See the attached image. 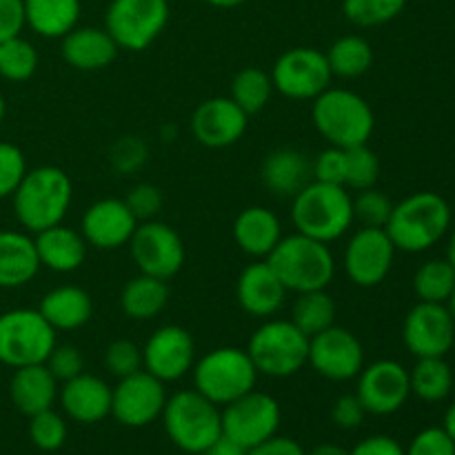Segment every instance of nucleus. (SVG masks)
Here are the masks:
<instances>
[{
    "instance_id": "393cba45",
    "label": "nucleus",
    "mask_w": 455,
    "mask_h": 455,
    "mask_svg": "<svg viewBox=\"0 0 455 455\" xmlns=\"http://www.w3.org/2000/svg\"><path fill=\"white\" fill-rule=\"evenodd\" d=\"M283 238L280 218L267 207H247L234 220V240L238 249L247 256L267 260L275 244Z\"/></svg>"
},
{
    "instance_id": "1a4fd4ad",
    "label": "nucleus",
    "mask_w": 455,
    "mask_h": 455,
    "mask_svg": "<svg viewBox=\"0 0 455 455\" xmlns=\"http://www.w3.org/2000/svg\"><path fill=\"white\" fill-rule=\"evenodd\" d=\"M56 329L38 309H12L0 315V363L12 369L47 363Z\"/></svg>"
},
{
    "instance_id": "3c124183",
    "label": "nucleus",
    "mask_w": 455,
    "mask_h": 455,
    "mask_svg": "<svg viewBox=\"0 0 455 455\" xmlns=\"http://www.w3.org/2000/svg\"><path fill=\"white\" fill-rule=\"evenodd\" d=\"M364 416H367V411H364L363 403H360L355 394L338 398L331 409V420L336 422L340 429H358V427L363 425Z\"/></svg>"
},
{
    "instance_id": "9b49d317",
    "label": "nucleus",
    "mask_w": 455,
    "mask_h": 455,
    "mask_svg": "<svg viewBox=\"0 0 455 455\" xmlns=\"http://www.w3.org/2000/svg\"><path fill=\"white\" fill-rule=\"evenodd\" d=\"M274 92L291 100H314L331 87V69L327 56L314 47H293L280 53L271 69Z\"/></svg>"
},
{
    "instance_id": "c85d7f7f",
    "label": "nucleus",
    "mask_w": 455,
    "mask_h": 455,
    "mask_svg": "<svg viewBox=\"0 0 455 455\" xmlns=\"http://www.w3.org/2000/svg\"><path fill=\"white\" fill-rule=\"evenodd\" d=\"M38 311L56 331H74L92 320L93 302L84 289L76 284H62L44 293Z\"/></svg>"
},
{
    "instance_id": "6ab92c4d",
    "label": "nucleus",
    "mask_w": 455,
    "mask_h": 455,
    "mask_svg": "<svg viewBox=\"0 0 455 455\" xmlns=\"http://www.w3.org/2000/svg\"><path fill=\"white\" fill-rule=\"evenodd\" d=\"M196 342L185 327L164 324L142 347V369L160 382H178L194 369Z\"/></svg>"
},
{
    "instance_id": "39448f33",
    "label": "nucleus",
    "mask_w": 455,
    "mask_h": 455,
    "mask_svg": "<svg viewBox=\"0 0 455 455\" xmlns=\"http://www.w3.org/2000/svg\"><path fill=\"white\" fill-rule=\"evenodd\" d=\"M311 118L320 136L329 145L342 147V149L367 145L376 127L369 102L351 89H324L318 98H314Z\"/></svg>"
},
{
    "instance_id": "603ef678",
    "label": "nucleus",
    "mask_w": 455,
    "mask_h": 455,
    "mask_svg": "<svg viewBox=\"0 0 455 455\" xmlns=\"http://www.w3.org/2000/svg\"><path fill=\"white\" fill-rule=\"evenodd\" d=\"M25 27V3L22 0H0V43L20 36Z\"/></svg>"
},
{
    "instance_id": "e433bc0d",
    "label": "nucleus",
    "mask_w": 455,
    "mask_h": 455,
    "mask_svg": "<svg viewBox=\"0 0 455 455\" xmlns=\"http://www.w3.org/2000/svg\"><path fill=\"white\" fill-rule=\"evenodd\" d=\"M455 289V269L451 262L429 260L413 275V291L420 302H438L447 305Z\"/></svg>"
},
{
    "instance_id": "4468645a",
    "label": "nucleus",
    "mask_w": 455,
    "mask_h": 455,
    "mask_svg": "<svg viewBox=\"0 0 455 455\" xmlns=\"http://www.w3.org/2000/svg\"><path fill=\"white\" fill-rule=\"evenodd\" d=\"M395 244L389 234L378 227H360L349 238L342 256L345 274L358 287L371 289L387 280L395 258Z\"/></svg>"
},
{
    "instance_id": "a878e982",
    "label": "nucleus",
    "mask_w": 455,
    "mask_h": 455,
    "mask_svg": "<svg viewBox=\"0 0 455 455\" xmlns=\"http://www.w3.org/2000/svg\"><path fill=\"white\" fill-rule=\"evenodd\" d=\"M34 244L40 267H47L56 274H71V271L80 269L84 258H87L89 247L80 231L69 229L62 222L44 231H38Z\"/></svg>"
},
{
    "instance_id": "bb28decb",
    "label": "nucleus",
    "mask_w": 455,
    "mask_h": 455,
    "mask_svg": "<svg viewBox=\"0 0 455 455\" xmlns=\"http://www.w3.org/2000/svg\"><path fill=\"white\" fill-rule=\"evenodd\" d=\"M9 398L22 416L31 418L53 407L58 398V380L47 364H29L13 371L9 382Z\"/></svg>"
},
{
    "instance_id": "680f3d73",
    "label": "nucleus",
    "mask_w": 455,
    "mask_h": 455,
    "mask_svg": "<svg viewBox=\"0 0 455 455\" xmlns=\"http://www.w3.org/2000/svg\"><path fill=\"white\" fill-rule=\"evenodd\" d=\"M447 309H449V314H451V318H453V323H455V289H453L451 298H449V300H447Z\"/></svg>"
},
{
    "instance_id": "7c9ffc66",
    "label": "nucleus",
    "mask_w": 455,
    "mask_h": 455,
    "mask_svg": "<svg viewBox=\"0 0 455 455\" xmlns=\"http://www.w3.org/2000/svg\"><path fill=\"white\" fill-rule=\"evenodd\" d=\"M25 22L43 38H62L78 27L80 0H22Z\"/></svg>"
},
{
    "instance_id": "a18cd8bd",
    "label": "nucleus",
    "mask_w": 455,
    "mask_h": 455,
    "mask_svg": "<svg viewBox=\"0 0 455 455\" xmlns=\"http://www.w3.org/2000/svg\"><path fill=\"white\" fill-rule=\"evenodd\" d=\"M44 364H47V369L58 382H67L84 373V358L78 347L74 345H56Z\"/></svg>"
},
{
    "instance_id": "c756f323",
    "label": "nucleus",
    "mask_w": 455,
    "mask_h": 455,
    "mask_svg": "<svg viewBox=\"0 0 455 455\" xmlns=\"http://www.w3.org/2000/svg\"><path fill=\"white\" fill-rule=\"evenodd\" d=\"M40 269L34 238L20 231H0V289L31 283Z\"/></svg>"
},
{
    "instance_id": "0eeeda50",
    "label": "nucleus",
    "mask_w": 455,
    "mask_h": 455,
    "mask_svg": "<svg viewBox=\"0 0 455 455\" xmlns=\"http://www.w3.org/2000/svg\"><path fill=\"white\" fill-rule=\"evenodd\" d=\"M191 371H194L196 391L218 407H225L256 389L260 376L247 349L240 347H218L209 351L194 364Z\"/></svg>"
},
{
    "instance_id": "f257e3e1",
    "label": "nucleus",
    "mask_w": 455,
    "mask_h": 455,
    "mask_svg": "<svg viewBox=\"0 0 455 455\" xmlns=\"http://www.w3.org/2000/svg\"><path fill=\"white\" fill-rule=\"evenodd\" d=\"M12 198L18 222L38 234L65 220L74 200V185L60 167L43 164L25 173Z\"/></svg>"
},
{
    "instance_id": "f8f14e48",
    "label": "nucleus",
    "mask_w": 455,
    "mask_h": 455,
    "mask_svg": "<svg viewBox=\"0 0 455 455\" xmlns=\"http://www.w3.org/2000/svg\"><path fill=\"white\" fill-rule=\"evenodd\" d=\"M132 260L140 274L158 280H172L185 265V243L173 227L160 220L140 222L129 240Z\"/></svg>"
},
{
    "instance_id": "f3484780",
    "label": "nucleus",
    "mask_w": 455,
    "mask_h": 455,
    "mask_svg": "<svg viewBox=\"0 0 455 455\" xmlns=\"http://www.w3.org/2000/svg\"><path fill=\"white\" fill-rule=\"evenodd\" d=\"M403 340L416 358H444L455 342V323L447 305L418 302L404 318Z\"/></svg>"
},
{
    "instance_id": "de8ad7c7",
    "label": "nucleus",
    "mask_w": 455,
    "mask_h": 455,
    "mask_svg": "<svg viewBox=\"0 0 455 455\" xmlns=\"http://www.w3.org/2000/svg\"><path fill=\"white\" fill-rule=\"evenodd\" d=\"M124 203L132 209V213L136 216L138 222H147L154 220L156 213L163 209V194H160V189L156 185L142 182V185H136L129 191Z\"/></svg>"
},
{
    "instance_id": "412c9836",
    "label": "nucleus",
    "mask_w": 455,
    "mask_h": 455,
    "mask_svg": "<svg viewBox=\"0 0 455 455\" xmlns=\"http://www.w3.org/2000/svg\"><path fill=\"white\" fill-rule=\"evenodd\" d=\"M138 225L140 222L136 220L124 200L102 198L89 204L83 216L80 234L92 247L102 249V251H114V249L129 244Z\"/></svg>"
},
{
    "instance_id": "8fccbe9b",
    "label": "nucleus",
    "mask_w": 455,
    "mask_h": 455,
    "mask_svg": "<svg viewBox=\"0 0 455 455\" xmlns=\"http://www.w3.org/2000/svg\"><path fill=\"white\" fill-rule=\"evenodd\" d=\"M145 160H147L145 142L132 136L116 142L114 151H111V163H114V167L118 169V172H124V173H132L136 172V169H140Z\"/></svg>"
},
{
    "instance_id": "5701e85b",
    "label": "nucleus",
    "mask_w": 455,
    "mask_h": 455,
    "mask_svg": "<svg viewBox=\"0 0 455 455\" xmlns=\"http://www.w3.org/2000/svg\"><path fill=\"white\" fill-rule=\"evenodd\" d=\"M62 411L80 425H96L111 416V387L93 373H80L58 389Z\"/></svg>"
},
{
    "instance_id": "49530a36",
    "label": "nucleus",
    "mask_w": 455,
    "mask_h": 455,
    "mask_svg": "<svg viewBox=\"0 0 455 455\" xmlns=\"http://www.w3.org/2000/svg\"><path fill=\"white\" fill-rule=\"evenodd\" d=\"M404 455H455V443L443 427H429L411 440Z\"/></svg>"
},
{
    "instance_id": "cd10ccee",
    "label": "nucleus",
    "mask_w": 455,
    "mask_h": 455,
    "mask_svg": "<svg viewBox=\"0 0 455 455\" xmlns=\"http://www.w3.org/2000/svg\"><path fill=\"white\" fill-rule=\"evenodd\" d=\"M260 178L274 196L293 198L298 191H302L314 180V173H311L309 158L302 151L283 147L267 156L260 169Z\"/></svg>"
},
{
    "instance_id": "a211bd4d",
    "label": "nucleus",
    "mask_w": 455,
    "mask_h": 455,
    "mask_svg": "<svg viewBox=\"0 0 455 455\" xmlns=\"http://www.w3.org/2000/svg\"><path fill=\"white\" fill-rule=\"evenodd\" d=\"M355 395L371 416H391L400 411L411 395L409 371L395 360H378L358 373Z\"/></svg>"
},
{
    "instance_id": "f704fd0d",
    "label": "nucleus",
    "mask_w": 455,
    "mask_h": 455,
    "mask_svg": "<svg viewBox=\"0 0 455 455\" xmlns=\"http://www.w3.org/2000/svg\"><path fill=\"white\" fill-rule=\"evenodd\" d=\"M291 323L309 338L333 327L336 324V302L329 296L327 289L298 293V300L293 302L291 309Z\"/></svg>"
},
{
    "instance_id": "20e7f679",
    "label": "nucleus",
    "mask_w": 455,
    "mask_h": 455,
    "mask_svg": "<svg viewBox=\"0 0 455 455\" xmlns=\"http://www.w3.org/2000/svg\"><path fill=\"white\" fill-rule=\"evenodd\" d=\"M267 262L284 289L296 293L327 289L336 275V260L329 244L298 231L287 238L283 235Z\"/></svg>"
},
{
    "instance_id": "13d9d810",
    "label": "nucleus",
    "mask_w": 455,
    "mask_h": 455,
    "mask_svg": "<svg viewBox=\"0 0 455 455\" xmlns=\"http://www.w3.org/2000/svg\"><path fill=\"white\" fill-rule=\"evenodd\" d=\"M443 429L447 431L449 435H451L453 443H455V403L451 404V407L447 409V413H444V425H443Z\"/></svg>"
},
{
    "instance_id": "c9c22d12",
    "label": "nucleus",
    "mask_w": 455,
    "mask_h": 455,
    "mask_svg": "<svg viewBox=\"0 0 455 455\" xmlns=\"http://www.w3.org/2000/svg\"><path fill=\"white\" fill-rule=\"evenodd\" d=\"M271 93H274V83L267 71L258 67H244L234 76L231 83V100L240 107L247 116L258 114L267 107Z\"/></svg>"
},
{
    "instance_id": "37998d69",
    "label": "nucleus",
    "mask_w": 455,
    "mask_h": 455,
    "mask_svg": "<svg viewBox=\"0 0 455 455\" xmlns=\"http://www.w3.org/2000/svg\"><path fill=\"white\" fill-rule=\"evenodd\" d=\"M105 364L107 371L118 380L132 376L142 369V347H138L132 340H124V338L114 340L105 351Z\"/></svg>"
},
{
    "instance_id": "7ed1b4c3",
    "label": "nucleus",
    "mask_w": 455,
    "mask_h": 455,
    "mask_svg": "<svg viewBox=\"0 0 455 455\" xmlns=\"http://www.w3.org/2000/svg\"><path fill=\"white\" fill-rule=\"evenodd\" d=\"M291 222L298 234L329 244L342 238L355 222L354 198L347 187L311 180L293 196Z\"/></svg>"
},
{
    "instance_id": "6e6552de",
    "label": "nucleus",
    "mask_w": 455,
    "mask_h": 455,
    "mask_svg": "<svg viewBox=\"0 0 455 455\" xmlns=\"http://www.w3.org/2000/svg\"><path fill=\"white\" fill-rule=\"evenodd\" d=\"M247 354L262 376L289 378L309 360V336L291 320H267L249 338Z\"/></svg>"
},
{
    "instance_id": "58836bf2",
    "label": "nucleus",
    "mask_w": 455,
    "mask_h": 455,
    "mask_svg": "<svg viewBox=\"0 0 455 455\" xmlns=\"http://www.w3.org/2000/svg\"><path fill=\"white\" fill-rule=\"evenodd\" d=\"M345 187L364 191L376 187L380 178V158L369 145H355L345 149Z\"/></svg>"
},
{
    "instance_id": "b1692460",
    "label": "nucleus",
    "mask_w": 455,
    "mask_h": 455,
    "mask_svg": "<svg viewBox=\"0 0 455 455\" xmlns=\"http://www.w3.org/2000/svg\"><path fill=\"white\" fill-rule=\"evenodd\" d=\"M120 47L109 31L100 27H76L62 36L60 53L67 65L78 71H100L118 56Z\"/></svg>"
},
{
    "instance_id": "423d86ee",
    "label": "nucleus",
    "mask_w": 455,
    "mask_h": 455,
    "mask_svg": "<svg viewBox=\"0 0 455 455\" xmlns=\"http://www.w3.org/2000/svg\"><path fill=\"white\" fill-rule=\"evenodd\" d=\"M160 418L169 440L189 455H200L222 435V411L196 389L167 398Z\"/></svg>"
},
{
    "instance_id": "a19ab883",
    "label": "nucleus",
    "mask_w": 455,
    "mask_h": 455,
    "mask_svg": "<svg viewBox=\"0 0 455 455\" xmlns=\"http://www.w3.org/2000/svg\"><path fill=\"white\" fill-rule=\"evenodd\" d=\"M29 438L40 451H58L67 443V422L53 409L29 418Z\"/></svg>"
},
{
    "instance_id": "473e14b6",
    "label": "nucleus",
    "mask_w": 455,
    "mask_h": 455,
    "mask_svg": "<svg viewBox=\"0 0 455 455\" xmlns=\"http://www.w3.org/2000/svg\"><path fill=\"white\" fill-rule=\"evenodd\" d=\"M329 69L338 78H360L367 74L373 65V49L363 36H342L324 53Z\"/></svg>"
},
{
    "instance_id": "e2e57ef3",
    "label": "nucleus",
    "mask_w": 455,
    "mask_h": 455,
    "mask_svg": "<svg viewBox=\"0 0 455 455\" xmlns=\"http://www.w3.org/2000/svg\"><path fill=\"white\" fill-rule=\"evenodd\" d=\"M4 114H7V105H4V98H3V93H0V124H3Z\"/></svg>"
},
{
    "instance_id": "5fc2aeb1",
    "label": "nucleus",
    "mask_w": 455,
    "mask_h": 455,
    "mask_svg": "<svg viewBox=\"0 0 455 455\" xmlns=\"http://www.w3.org/2000/svg\"><path fill=\"white\" fill-rule=\"evenodd\" d=\"M247 455H305V449L296 440L275 434L269 440H265V443L247 449Z\"/></svg>"
},
{
    "instance_id": "4be33fe9",
    "label": "nucleus",
    "mask_w": 455,
    "mask_h": 455,
    "mask_svg": "<svg viewBox=\"0 0 455 455\" xmlns=\"http://www.w3.org/2000/svg\"><path fill=\"white\" fill-rule=\"evenodd\" d=\"M287 289L267 260L244 267L235 283V300L251 318H271L283 307Z\"/></svg>"
},
{
    "instance_id": "2eb2a0df",
    "label": "nucleus",
    "mask_w": 455,
    "mask_h": 455,
    "mask_svg": "<svg viewBox=\"0 0 455 455\" xmlns=\"http://www.w3.org/2000/svg\"><path fill=\"white\" fill-rule=\"evenodd\" d=\"M164 403H167L164 382L145 369L120 378L118 385L111 389V416L120 425L132 429H140L158 420L163 416Z\"/></svg>"
},
{
    "instance_id": "aec40b11",
    "label": "nucleus",
    "mask_w": 455,
    "mask_h": 455,
    "mask_svg": "<svg viewBox=\"0 0 455 455\" xmlns=\"http://www.w3.org/2000/svg\"><path fill=\"white\" fill-rule=\"evenodd\" d=\"M249 116L231 98L216 96L200 102L191 116V132L200 145L209 149H225L244 136Z\"/></svg>"
},
{
    "instance_id": "ddd939ff",
    "label": "nucleus",
    "mask_w": 455,
    "mask_h": 455,
    "mask_svg": "<svg viewBox=\"0 0 455 455\" xmlns=\"http://www.w3.org/2000/svg\"><path fill=\"white\" fill-rule=\"evenodd\" d=\"M280 404L274 395L249 391L243 398L222 409V435L234 440L243 449H251L278 434Z\"/></svg>"
},
{
    "instance_id": "bf43d9fd",
    "label": "nucleus",
    "mask_w": 455,
    "mask_h": 455,
    "mask_svg": "<svg viewBox=\"0 0 455 455\" xmlns=\"http://www.w3.org/2000/svg\"><path fill=\"white\" fill-rule=\"evenodd\" d=\"M204 3H209L212 7H218V9H234V7H240L243 3H247V0H204Z\"/></svg>"
},
{
    "instance_id": "dca6fc26",
    "label": "nucleus",
    "mask_w": 455,
    "mask_h": 455,
    "mask_svg": "<svg viewBox=\"0 0 455 455\" xmlns=\"http://www.w3.org/2000/svg\"><path fill=\"white\" fill-rule=\"evenodd\" d=\"M307 364H311L315 373H320L327 380H354L364 367V347L355 333L333 324V327L309 338Z\"/></svg>"
},
{
    "instance_id": "2f4dec72",
    "label": "nucleus",
    "mask_w": 455,
    "mask_h": 455,
    "mask_svg": "<svg viewBox=\"0 0 455 455\" xmlns=\"http://www.w3.org/2000/svg\"><path fill=\"white\" fill-rule=\"evenodd\" d=\"M169 284L154 275H136L124 284L120 293V307L132 320H151L167 307Z\"/></svg>"
},
{
    "instance_id": "c03bdc74",
    "label": "nucleus",
    "mask_w": 455,
    "mask_h": 455,
    "mask_svg": "<svg viewBox=\"0 0 455 455\" xmlns=\"http://www.w3.org/2000/svg\"><path fill=\"white\" fill-rule=\"evenodd\" d=\"M27 173V160L20 147L0 142V198H9Z\"/></svg>"
},
{
    "instance_id": "79ce46f5",
    "label": "nucleus",
    "mask_w": 455,
    "mask_h": 455,
    "mask_svg": "<svg viewBox=\"0 0 455 455\" xmlns=\"http://www.w3.org/2000/svg\"><path fill=\"white\" fill-rule=\"evenodd\" d=\"M394 203L387 194L378 191L376 187L360 191L354 198V220H358L363 227H378L385 229L389 222Z\"/></svg>"
},
{
    "instance_id": "6e6d98bb",
    "label": "nucleus",
    "mask_w": 455,
    "mask_h": 455,
    "mask_svg": "<svg viewBox=\"0 0 455 455\" xmlns=\"http://www.w3.org/2000/svg\"><path fill=\"white\" fill-rule=\"evenodd\" d=\"M200 455H247V449H243L240 444H235L234 440H229L227 435H220L216 443L209 449H204Z\"/></svg>"
},
{
    "instance_id": "4d7b16f0",
    "label": "nucleus",
    "mask_w": 455,
    "mask_h": 455,
    "mask_svg": "<svg viewBox=\"0 0 455 455\" xmlns=\"http://www.w3.org/2000/svg\"><path fill=\"white\" fill-rule=\"evenodd\" d=\"M305 455H351L349 449L340 447V444H331V443H324L314 447L311 451H305Z\"/></svg>"
},
{
    "instance_id": "ea45409f",
    "label": "nucleus",
    "mask_w": 455,
    "mask_h": 455,
    "mask_svg": "<svg viewBox=\"0 0 455 455\" xmlns=\"http://www.w3.org/2000/svg\"><path fill=\"white\" fill-rule=\"evenodd\" d=\"M407 0H342V13L355 27L387 25L403 13Z\"/></svg>"
},
{
    "instance_id": "864d4df0",
    "label": "nucleus",
    "mask_w": 455,
    "mask_h": 455,
    "mask_svg": "<svg viewBox=\"0 0 455 455\" xmlns=\"http://www.w3.org/2000/svg\"><path fill=\"white\" fill-rule=\"evenodd\" d=\"M351 455H404V447L391 435H369V438L360 440Z\"/></svg>"
},
{
    "instance_id": "f03ea898",
    "label": "nucleus",
    "mask_w": 455,
    "mask_h": 455,
    "mask_svg": "<svg viewBox=\"0 0 455 455\" xmlns=\"http://www.w3.org/2000/svg\"><path fill=\"white\" fill-rule=\"evenodd\" d=\"M451 227V207L435 191H418L394 204L385 231L398 251L420 253L438 244Z\"/></svg>"
},
{
    "instance_id": "052dcab7",
    "label": "nucleus",
    "mask_w": 455,
    "mask_h": 455,
    "mask_svg": "<svg viewBox=\"0 0 455 455\" xmlns=\"http://www.w3.org/2000/svg\"><path fill=\"white\" fill-rule=\"evenodd\" d=\"M447 260L451 262L453 269H455V227L451 231V238H449V249H447Z\"/></svg>"
},
{
    "instance_id": "9d476101",
    "label": "nucleus",
    "mask_w": 455,
    "mask_h": 455,
    "mask_svg": "<svg viewBox=\"0 0 455 455\" xmlns=\"http://www.w3.org/2000/svg\"><path fill=\"white\" fill-rule=\"evenodd\" d=\"M169 22V0H111L105 29L124 52H145Z\"/></svg>"
},
{
    "instance_id": "4c0bfd02",
    "label": "nucleus",
    "mask_w": 455,
    "mask_h": 455,
    "mask_svg": "<svg viewBox=\"0 0 455 455\" xmlns=\"http://www.w3.org/2000/svg\"><path fill=\"white\" fill-rule=\"evenodd\" d=\"M38 69V52L29 40L9 38L0 43V76L12 83H25Z\"/></svg>"
},
{
    "instance_id": "72a5a7b5",
    "label": "nucleus",
    "mask_w": 455,
    "mask_h": 455,
    "mask_svg": "<svg viewBox=\"0 0 455 455\" xmlns=\"http://www.w3.org/2000/svg\"><path fill=\"white\" fill-rule=\"evenodd\" d=\"M411 394L425 403H443L453 389V371L444 358H418L409 371Z\"/></svg>"
},
{
    "instance_id": "09e8293b",
    "label": "nucleus",
    "mask_w": 455,
    "mask_h": 455,
    "mask_svg": "<svg viewBox=\"0 0 455 455\" xmlns=\"http://www.w3.org/2000/svg\"><path fill=\"white\" fill-rule=\"evenodd\" d=\"M345 149L342 147H329L323 154L315 158V163L311 164V173H314V180L327 182V185H340L345 187Z\"/></svg>"
}]
</instances>
